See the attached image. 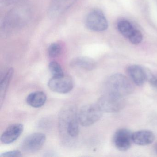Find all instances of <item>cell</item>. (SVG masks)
<instances>
[{"mask_svg": "<svg viewBox=\"0 0 157 157\" xmlns=\"http://www.w3.org/2000/svg\"><path fill=\"white\" fill-rule=\"evenodd\" d=\"M117 27L120 33L133 44H138L142 41V34L129 21L124 19L120 20L117 22Z\"/></svg>", "mask_w": 157, "mask_h": 157, "instance_id": "7", "label": "cell"}, {"mask_svg": "<svg viewBox=\"0 0 157 157\" xmlns=\"http://www.w3.org/2000/svg\"><path fill=\"white\" fill-rule=\"evenodd\" d=\"M155 150H156V152L157 153V144L156 145V147H155Z\"/></svg>", "mask_w": 157, "mask_h": 157, "instance_id": "23", "label": "cell"}, {"mask_svg": "<svg viewBox=\"0 0 157 157\" xmlns=\"http://www.w3.org/2000/svg\"><path fill=\"white\" fill-rule=\"evenodd\" d=\"M70 65L74 67L91 71L95 67L96 63L93 59L90 58L80 56L73 59L71 62Z\"/></svg>", "mask_w": 157, "mask_h": 157, "instance_id": "15", "label": "cell"}, {"mask_svg": "<svg viewBox=\"0 0 157 157\" xmlns=\"http://www.w3.org/2000/svg\"><path fill=\"white\" fill-rule=\"evenodd\" d=\"M103 112L97 103L84 105L78 114L80 124L84 127L91 126L100 120Z\"/></svg>", "mask_w": 157, "mask_h": 157, "instance_id": "4", "label": "cell"}, {"mask_svg": "<svg viewBox=\"0 0 157 157\" xmlns=\"http://www.w3.org/2000/svg\"><path fill=\"white\" fill-rule=\"evenodd\" d=\"M105 92L124 97L133 91V86L127 77L121 74L112 75L105 84Z\"/></svg>", "mask_w": 157, "mask_h": 157, "instance_id": "3", "label": "cell"}, {"mask_svg": "<svg viewBox=\"0 0 157 157\" xmlns=\"http://www.w3.org/2000/svg\"><path fill=\"white\" fill-rule=\"evenodd\" d=\"M13 69L10 68L6 72V74L3 76L1 81L0 84V101L1 105H2L3 99L5 98V95L7 93L8 87L10 85V82L13 74Z\"/></svg>", "mask_w": 157, "mask_h": 157, "instance_id": "17", "label": "cell"}, {"mask_svg": "<svg viewBox=\"0 0 157 157\" xmlns=\"http://www.w3.org/2000/svg\"><path fill=\"white\" fill-rule=\"evenodd\" d=\"M80 124L74 107H66L59 116V124L62 131L71 138H76L79 132Z\"/></svg>", "mask_w": 157, "mask_h": 157, "instance_id": "2", "label": "cell"}, {"mask_svg": "<svg viewBox=\"0 0 157 157\" xmlns=\"http://www.w3.org/2000/svg\"><path fill=\"white\" fill-rule=\"evenodd\" d=\"M46 100L47 96L44 92L36 91L28 95L26 102L32 107L39 108L44 105Z\"/></svg>", "mask_w": 157, "mask_h": 157, "instance_id": "16", "label": "cell"}, {"mask_svg": "<svg viewBox=\"0 0 157 157\" xmlns=\"http://www.w3.org/2000/svg\"><path fill=\"white\" fill-rule=\"evenodd\" d=\"M127 71L133 82L137 86L143 85L150 77L147 75L146 70L138 65L129 66L128 68Z\"/></svg>", "mask_w": 157, "mask_h": 157, "instance_id": "13", "label": "cell"}, {"mask_svg": "<svg viewBox=\"0 0 157 157\" xmlns=\"http://www.w3.org/2000/svg\"><path fill=\"white\" fill-rule=\"evenodd\" d=\"M31 18L30 9L26 6H19L11 10L4 17L1 31L8 35L25 25Z\"/></svg>", "mask_w": 157, "mask_h": 157, "instance_id": "1", "label": "cell"}, {"mask_svg": "<svg viewBox=\"0 0 157 157\" xmlns=\"http://www.w3.org/2000/svg\"><path fill=\"white\" fill-rule=\"evenodd\" d=\"M22 156V152L19 150H13L3 152L0 155L1 157H21Z\"/></svg>", "mask_w": 157, "mask_h": 157, "instance_id": "20", "label": "cell"}, {"mask_svg": "<svg viewBox=\"0 0 157 157\" xmlns=\"http://www.w3.org/2000/svg\"><path fill=\"white\" fill-rule=\"evenodd\" d=\"M85 25L91 31L101 32L108 28V22L102 12L95 10L91 11L85 19Z\"/></svg>", "mask_w": 157, "mask_h": 157, "instance_id": "6", "label": "cell"}, {"mask_svg": "<svg viewBox=\"0 0 157 157\" xmlns=\"http://www.w3.org/2000/svg\"><path fill=\"white\" fill-rule=\"evenodd\" d=\"M77 0H52L48 10V16L54 19L64 13Z\"/></svg>", "mask_w": 157, "mask_h": 157, "instance_id": "11", "label": "cell"}, {"mask_svg": "<svg viewBox=\"0 0 157 157\" xmlns=\"http://www.w3.org/2000/svg\"><path fill=\"white\" fill-rule=\"evenodd\" d=\"M49 71L53 77H60L64 75L63 70L60 65L56 61H51L48 65Z\"/></svg>", "mask_w": 157, "mask_h": 157, "instance_id": "18", "label": "cell"}, {"mask_svg": "<svg viewBox=\"0 0 157 157\" xmlns=\"http://www.w3.org/2000/svg\"><path fill=\"white\" fill-rule=\"evenodd\" d=\"M150 81L151 84L157 89V76H153L151 75L149 77Z\"/></svg>", "mask_w": 157, "mask_h": 157, "instance_id": "22", "label": "cell"}, {"mask_svg": "<svg viewBox=\"0 0 157 157\" xmlns=\"http://www.w3.org/2000/svg\"><path fill=\"white\" fill-rule=\"evenodd\" d=\"M49 89L55 92L67 94L70 92L73 88L72 79L69 76L53 77L48 83Z\"/></svg>", "mask_w": 157, "mask_h": 157, "instance_id": "9", "label": "cell"}, {"mask_svg": "<svg viewBox=\"0 0 157 157\" xmlns=\"http://www.w3.org/2000/svg\"><path fill=\"white\" fill-rule=\"evenodd\" d=\"M62 48L58 43H53L48 47V54L50 58H55L59 56L61 53Z\"/></svg>", "mask_w": 157, "mask_h": 157, "instance_id": "19", "label": "cell"}, {"mask_svg": "<svg viewBox=\"0 0 157 157\" xmlns=\"http://www.w3.org/2000/svg\"><path fill=\"white\" fill-rule=\"evenodd\" d=\"M45 135L43 133H35L27 136L23 140L21 148L24 152L33 153L42 148L46 141Z\"/></svg>", "mask_w": 157, "mask_h": 157, "instance_id": "8", "label": "cell"}, {"mask_svg": "<svg viewBox=\"0 0 157 157\" xmlns=\"http://www.w3.org/2000/svg\"><path fill=\"white\" fill-rule=\"evenodd\" d=\"M20 0H0V3L3 6H8L15 3Z\"/></svg>", "mask_w": 157, "mask_h": 157, "instance_id": "21", "label": "cell"}, {"mask_svg": "<svg viewBox=\"0 0 157 157\" xmlns=\"http://www.w3.org/2000/svg\"><path fill=\"white\" fill-rule=\"evenodd\" d=\"M23 130L24 126L21 124H13L2 133L1 141L5 144L13 143L20 136Z\"/></svg>", "mask_w": 157, "mask_h": 157, "instance_id": "12", "label": "cell"}, {"mask_svg": "<svg viewBox=\"0 0 157 157\" xmlns=\"http://www.w3.org/2000/svg\"><path fill=\"white\" fill-rule=\"evenodd\" d=\"M132 134L130 130L122 128L117 130L113 137V142L117 148L122 151L128 150L132 144Z\"/></svg>", "mask_w": 157, "mask_h": 157, "instance_id": "10", "label": "cell"}, {"mask_svg": "<svg viewBox=\"0 0 157 157\" xmlns=\"http://www.w3.org/2000/svg\"><path fill=\"white\" fill-rule=\"evenodd\" d=\"M97 104L103 112L114 113L124 108L125 101L124 97L105 92L99 98Z\"/></svg>", "mask_w": 157, "mask_h": 157, "instance_id": "5", "label": "cell"}, {"mask_svg": "<svg viewBox=\"0 0 157 157\" xmlns=\"http://www.w3.org/2000/svg\"><path fill=\"white\" fill-rule=\"evenodd\" d=\"M134 143L140 146H145L152 143L155 140V135L149 130H142L136 131L132 134Z\"/></svg>", "mask_w": 157, "mask_h": 157, "instance_id": "14", "label": "cell"}]
</instances>
